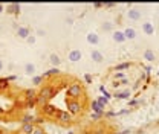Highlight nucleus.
Here are the masks:
<instances>
[{
	"instance_id": "obj_10",
	"label": "nucleus",
	"mask_w": 159,
	"mask_h": 134,
	"mask_svg": "<svg viewBox=\"0 0 159 134\" xmlns=\"http://www.w3.org/2000/svg\"><path fill=\"white\" fill-rule=\"evenodd\" d=\"M90 59L93 61V63H97V64H99V63H102L104 61V55L99 52V50H97V49H93L92 52H90Z\"/></svg>"
},
{
	"instance_id": "obj_47",
	"label": "nucleus",
	"mask_w": 159,
	"mask_h": 134,
	"mask_svg": "<svg viewBox=\"0 0 159 134\" xmlns=\"http://www.w3.org/2000/svg\"><path fill=\"white\" fill-rule=\"evenodd\" d=\"M66 134H75V133H74V131H67Z\"/></svg>"
},
{
	"instance_id": "obj_48",
	"label": "nucleus",
	"mask_w": 159,
	"mask_h": 134,
	"mask_svg": "<svg viewBox=\"0 0 159 134\" xmlns=\"http://www.w3.org/2000/svg\"><path fill=\"white\" fill-rule=\"evenodd\" d=\"M0 134H8V133H5V131H0Z\"/></svg>"
},
{
	"instance_id": "obj_9",
	"label": "nucleus",
	"mask_w": 159,
	"mask_h": 134,
	"mask_svg": "<svg viewBox=\"0 0 159 134\" xmlns=\"http://www.w3.org/2000/svg\"><path fill=\"white\" fill-rule=\"evenodd\" d=\"M29 35H31V31H29L28 26H19V29H17V37L19 38L26 40Z\"/></svg>"
},
{
	"instance_id": "obj_2",
	"label": "nucleus",
	"mask_w": 159,
	"mask_h": 134,
	"mask_svg": "<svg viewBox=\"0 0 159 134\" xmlns=\"http://www.w3.org/2000/svg\"><path fill=\"white\" fill-rule=\"evenodd\" d=\"M66 107H67V111L70 115H80L83 110V104L80 102V99H67Z\"/></svg>"
},
{
	"instance_id": "obj_37",
	"label": "nucleus",
	"mask_w": 159,
	"mask_h": 134,
	"mask_svg": "<svg viewBox=\"0 0 159 134\" xmlns=\"http://www.w3.org/2000/svg\"><path fill=\"white\" fill-rule=\"evenodd\" d=\"M102 6H106V8H113L115 3H102Z\"/></svg>"
},
{
	"instance_id": "obj_15",
	"label": "nucleus",
	"mask_w": 159,
	"mask_h": 134,
	"mask_svg": "<svg viewBox=\"0 0 159 134\" xmlns=\"http://www.w3.org/2000/svg\"><path fill=\"white\" fill-rule=\"evenodd\" d=\"M20 9H21L20 3H9V5L6 6V12H8V14H19Z\"/></svg>"
},
{
	"instance_id": "obj_6",
	"label": "nucleus",
	"mask_w": 159,
	"mask_h": 134,
	"mask_svg": "<svg viewBox=\"0 0 159 134\" xmlns=\"http://www.w3.org/2000/svg\"><path fill=\"white\" fill-rule=\"evenodd\" d=\"M41 113L44 116H48V117H54V116H57L58 110H57L52 104H46L44 107H41Z\"/></svg>"
},
{
	"instance_id": "obj_32",
	"label": "nucleus",
	"mask_w": 159,
	"mask_h": 134,
	"mask_svg": "<svg viewBox=\"0 0 159 134\" xmlns=\"http://www.w3.org/2000/svg\"><path fill=\"white\" fill-rule=\"evenodd\" d=\"M44 35H46V31H44V29H37V31H35V37H44Z\"/></svg>"
},
{
	"instance_id": "obj_5",
	"label": "nucleus",
	"mask_w": 159,
	"mask_h": 134,
	"mask_svg": "<svg viewBox=\"0 0 159 134\" xmlns=\"http://www.w3.org/2000/svg\"><path fill=\"white\" fill-rule=\"evenodd\" d=\"M125 15H127V19L133 20V21H138V20H141V17H142L141 9H138V8H129L127 12H125Z\"/></svg>"
},
{
	"instance_id": "obj_33",
	"label": "nucleus",
	"mask_w": 159,
	"mask_h": 134,
	"mask_svg": "<svg viewBox=\"0 0 159 134\" xmlns=\"http://www.w3.org/2000/svg\"><path fill=\"white\" fill-rule=\"evenodd\" d=\"M90 119H92V120H98V119H101V115H97V113H90Z\"/></svg>"
},
{
	"instance_id": "obj_17",
	"label": "nucleus",
	"mask_w": 159,
	"mask_h": 134,
	"mask_svg": "<svg viewBox=\"0 0 159 134\" xmlns=\"http://www.w3.org/2000/svg\"><path fill=\"white\" fill-rule=\"evenodd\" d=\"M124 35H125V40H135L136 38V31L133 28H125L124 31Z\"/></svg>"
},
{
	"instance_id": "obj_46",
	"label": "nucleus",
	"mask_w": 159,
	"mask_h": 134,
	"mask_svg": "<svg viewBox=\"0 0 159 134\" xmlns=\"http://www.w3.org/2000/svg\"><path fill=\"white\" fill-rule=\"evenodd\" d=\"M2 115H5V110H3V108L0 107V116H2Z\"/></svg>"
},
{
	"instance_id": "obj_40",
	"label": "nucleus",
	"mask_w": 159,
	"mask_h": 134,
	"mask_svg": "<svg viewBox=\"0 0 159 134\" xmlns=\"http://www.w3.org/2000/svg\"><path fill=\"white\" fill-rule=\"evenodd\" d=\"M3 67H5V64H3V59H2V58H0V72H2V70H3Z\"/></svg>"
},
{
	"instance_id": "obj_26",
	"label": "nucleus",
	"mask_w": 159,
	"mask_h": 134,
	"mask_svg": "<svg viewBox=\"0 0 159 134\" xmlns=\"http://www.w3.org/2000/svg\"><path fill=\"white\" fill-rule=\"evenodd\" d=\"M130 67V63H121V64H116L115 66V72H121V70H125Z\"/></svg>"
},
{
	"instance_id": "obj_45",
	"label": "nucleus",
	"mask_w": 159,
	"mask_h": 134,
	"mask_svg": "<svg viewBox=\"0 0 159 134\" xmlns=\"http://www.w3.org/2000/svg\"><path fill=\"white\" fill-rule=\"evenodd\" d=\"M3 9H5V6H3V5H2V3H0V14H2V12H3Z\"/></svg>"
},
{
	"instance_id": "obj_12",
	"label": "nucleus",
	"mask_w": 159,
	"mask_h": 134,
	"mask_svg": "<svg viewBox=\"0 0 159 134\" xmlns=\"http://www.w3.org/2000/svg\"><path fill=\"white\" fill-rule=\"evenodd\" d=\"M90 108H92V113H97V115H101V116L104 115V108L99 105L97 99H93V101L90 102Z\"/></svg>"
},
{
	"instance_id": "obj_20",
	"label": "nucleus",
	"mask_w": 159,
	"mask_h": 134,
	"mask_svg": "<svg viewBox=\"0 0 159 134\" xmlns=\"http://www.w3.org/2000/svg\"><path fill=\"white\" fill-rule=\"evenodd\" d=\"M130 90H118V92H115L113 93V96L115 97H118V99H129L130 97Z\"/></svg>"
},
{
	"instance_id": "obj_44",
	"label": "nucleus",
	"mask_w": 159,
	"mask_h": 134,
	"mask_svg": "<svg viewBox=\"0 0 159 134\" xmlns=\"http://www.w3.org/2000/svg\"><path fill=\"white\" fill-rule=\"evenodd\" d=\"M93 6H95V8H101V6H102V3H93Z\"/></svg>"
},
{
	"instance_id": "obj_31",
	"label": "nucleus",
	"mask_w": 159,
	"mask_h": 134,
	"mask_svg": "<svg viewBox=\"0 0 159 134\" xmlns=\"http://www.w3.org/2000/svg\"><path fill=\"white\" fill-rule=\"evenodd\" d=\"M37 105V102L35 101H26V104H25V107L26 108H32V107H35Z\"/></svg>"
},
{
	"instance_id": "obj_24",
	"label": "nucleus",
	"mask_w": 159,
	"mask_h": 134,
	"mask_svg": "<svg viewBox=\"0 0 159 134\" xmlns=\"http://www.w3.org/2000/svg\"><path fill=\"white\" fill-rule=\"evenodd\" d=\"M9 89V82L6 78H0V92H6Z\"/></svg>"
},
{
	"instance_id": "obj_19",
	"label": "nucleus",
	"mask_w": 159,
	"mask_h": 134,
	"mask_svg": "<svg viewBox=\"0 0 159 134\" xmlns=\"http://www.w3.org/2000/svg\"><path fill=\"white\" fill-rule=\"evenodd\" d=\"M35 130V125L34 123H23L21 125V133L23 134H32Z\"/></svg>"
},
{
	"instance_id": "obj_23",
	"label": "nucleus",
	"mask_w": 159,
	"mask_h": 134,
	"mask_svg": "<svg viewBox=\"0 0 159 134\" xmlns=\"http://www.w3.org/2000/svg\"><path fill=\"white\" fill-rule=\"evenodd\" d=\"M101 29H102L104 32H113V23H112V21H104V23L101 24Z\"/></svg>"
},
{
	"instance_id": "obj_29",
	"label": "nucleus",
	"mask_w": 159,
	"mask_h": 134,
	"mask_svg": "<svg viewBox=\"0 0 159 134\" xmlns=\"http://www.w3.org/2000/svg\"><path fill=\"white\" fill-rule=\"evenodd\" d=\"M125 73H124V72H118V73H116V72H115V81H122V79H125Z\"/></svg>"
},
{
	"instance_id": "obj_14",
	"label": "nucleus",
	"mask_w": 159,
	"mask_h": 134,
	"mask_svg": "<svg viewBox=\"0 0 159 134\" xmlns=\"http://www.w3.org/2000/svg\"><path fill=\"white\" fill-rule=\"evenodd\" d=\"M23 72H25V75H28V76H35V66H34L32 63H26L25 67H23Z\"/></svg>"
},
{
	"instance_id": "obj_30",
	"label": "nucleus",
	"mask_w": 159,
	"mask_h": 134,
	"mask_svg": "<svg viewBox=\"0 0 159 134\" xmlns=\"http://www.w3.org/2000/svg\"><path fill=\"white\" fill-rule=\"evenodd\" d=\"M35 40H37L35 35H29V37L26 38V43H28V44H35Z\"/></svg>"
},
{
	"instance_id": "obj_43",
	"label": "nucleus",
	"mask_w": 159,
	"mask_h": 134,
	"mask_svg": "<svg viewBox=\"0 0 159 134\" xmlns=\"http://www.w3.org/2000/svg\"><path fill=\"white\" fill-rule=\"evenodd\" d=\"M84 79H86L87 82H90V79H92V78H90V75H86V76H84Z\"/></svg>"
},
{
	"instance_id": "obj_36",
	"label": "nucleus",
	"mask_w": 159,
	"mask_h": 134,
	"mask_svg": "<svg viewBox=\"0 0 159 134\" xmlns=\"http://www.w3.org/2000/svg\"><path fill=\"white\" fill-rule=\"evenodd\" d=\"M119 85H121V84H119V81H113V84H112V87H113V89H118Z\"/></svg>"
},
{
	"instance_id": "obj_25",
	"label": "nucleus",
	"mask_w": 159,
	"mask_h": 134,
	"mask_svg": "<svg viewBox=\"0 0 159 134\" xmlns=\"http://www.w3.org/2000/svg\"><path fill=\"white\" fill-rule=\"evenodd\" d=\"M35 122V117L32 115H26L21 117V123H34Z\"/></svg>"
},
{
	"instance_id": "obj_34",
	"label": "nucleus",
	"mask_w": 159,
	"mask_h": 134,
	"mask_svg": "<svg viewBox=\"0 0 159 134\" xmlns=\"http://www.w3.org/2000/svg\"><path fill=\"white\" fill-rule=\"evenodd\" d=\"M32 134H46V133H44L43 128H37V127H35V130H34V133Z\"/></svg>"
},
{
	"instance_id": "obj_4",
	"label": "nucleus",
	"mask_w": 159,
	"mask_h": 134,
	"mask_svg": "<svg viewBox=\"0 0 159 134\" xmlns=\"http://www.w3.org/2000/svg\"><path fill=\"white\" fill-rule=\"evenodd\" d=\"M57 120L61 123H70L72 122V115L67 111V110H61L57 113Z\"/></svg>"
},
{
	"instance_id": "obj_18",
	"label": "nucleus",
	"mask_w": 159,
	"mask_h": 134,
	"mask_svg": "<svg viewBox=\"0 0 159 134\" xmlns=\"http://www.w3.org/2000/svg\"><path fill=\"white\" fill-rule=\"evenodd\" d=\"M49 63L52 64V67H58L60 64H61V58L57 54H51L49 55Z\"/></svg>"
},
{
	"instance_id": "obj_38",
	"label": "nucleus",
	"mask_w": 159,
	"mask_h": 134,
	"mask_svg": "<svg viewBox=\"0 0 159 134\" xmlns=\"http://www.w3.org/2000/svg\"><path fill=\"white\" fill-rule=\"evenodd\" d=\"M66 23H67V24H72V23H74V19H72V17H66Z\"/></svg>"
},
{
	"instance_id": "obj_7",
	"label": "nucleus",
	"mask_w": 159,
	"mask_h": 134,
	"mask_svg": "<svg viewBox=\"0 0 159 134\" xmlns=\"http://www.w3.org/2000/svg\"><path fill=\"white\" fill-rule=\"evenodd\" d=\"M81 58H83V54H81V50H78V49H72V50L67 54V59H69L70 63H78Z\"/></svg>"
},
{
	"instance_id": "obj_28",
	"label": "nucleus",
	"mask_w": 159,
	"mask_h": 134,
	"mask_svg": "<svg viewBox=\"0 0 159 134\" xmlns=\"http://www.w3.org/2000/svg\"><path fill=\"white\" fill-rule=\"evenodd\" d=\"M43 82V76L41 75H35V76H32V84L34 85H40Z\"/></svg>"
},
{
	"instance_id": "obj_42",
	"label": "nucleus",
	"mask_w": 159,
	"mask_h": 134,
	"mask_svg": "<svg viewBox=\"0 0 159 134\" xmlns=\"http://www.w3.org/2000/svg\"><path fill=\"white\" fill-rule=\"evenodd\" d=\"M136 104H138V101H130V102H129V105H132V107L136 105Z\"/></svg>"
},
{
	"instance_id": "obj_22",
	"label": "nucleus",
	"mask_w": 159,
	"mask_h": 134,
	"mask_svg": "<svg viewBox=\"0 0 159 134\" xmlns=\"http://www.w3.org/2000/svg\"><path fill=\"white\" fill-rule=\"evenodd\" d=\"M57 75H60V69L58 67H52V69H49L48 72H44L41 76H43V79L44 78H51V76H57Z\"/></svg>"
},
{
	"instance_id": "obj_39",
	"label": "nucleus",
	"mask_w": 159,
	"mask_h": 134,
	"mask_svg": "<svg viewBox=\"0 0 159 134\" xmlns=\"http://www.w3.org/2000/svg\"><path fill=\"white\" fill-rule=\"evenodd\" d=\"M119 84H121V85H125V84H129V79L125 78V79H122V81H119Z\"/></svg>"
},
{
	"instance_id": "obj_27",
	"label": "nucleus",
	"mask_w": 159,
	"mask_h": 134,
	"mask_svg": "<svg viewBox=\"0 0 159 134\" xmlns=\"http://www.w3.org/2000/svg\"><path fill=\"white\" fill-rule=\"evenodd\" d=\"M97 101H98V104L102 107V108H106V107H107V104H109V99H107L106 96H99Z\"/></svg>"
},
{
	"instance_id": "obj_35",
	"label": "nucleus",
	"mask_w": 159,
	"mask_h": 134,
	"mask_svg": "<svg viewBox=\"0 0 159 134\" xmlns=\"http://www.w3.org/2000/svg\"><path fill=\"white\" fill-rule=\"evenodd\" d=\"M6 79H8V82H11V81H16L17 76H16V75H11V76H6Z\"/></svg>"
},
{
	"instance_id": "obj_1",
	"label": "nucleus",
	"mask_w": 159,
	"mask_h": 134,
	"mask_svg": "<svg viewBox=\"0 0 159 134\" xmlns=\"http://www.w3.org/2000/svg\"><path fill=\"white\" fill-rule=\"evenodd\" d=\"M66 95L69 96V99H78L83 95V85L80 82H72L67 90H66Z\"/></svg>"
},
{
	"instance_id": "obj_11",
	"label": "nucleus",
	"mask_w": 159,
	"mask_h": 134,
	"mask_svg": "<svg viewBox=\"0 0 159 134\" xmlns=\"http://www.w3.org/2000/svg\"><path fill=\"white\" fill-rule=\"evenodd\" d=\"M112 38L115 43H119V44H122L124 41H127L125 40V35H124V32L122 31H115V32H112Z\"/></svg>"
},
{
	"instance_id": "obj_16",
	"label": "nucleus",
	"mask_w": 159,
	"mask_h": 134,
	"mask_svg": "<svg viewBox=\"0 0 159 134\" xmlns=\"http://www.w3.org/2000/svg\"><path fill=\"white\" fill-rule=\"evenodd\" d=\"M142 58H144L145 61H148V63H153V61L156 59V54H155V52H153L152 49H147V50L144 52Z\"/></svg>"
},
{
	"instance_id": "obj_13",
	"label": "nucleus",
	"mask_w": 159,
	"mask_h": 134,
	"mask_svg": "<svg viewBox=\"0 0 159 134\" xmlns=\"http://www.w3.org/2000/svg\"><path fill=\"white\" fill-rule=\"evenodd\" d=\"M142 31H144L145 35H153V32H155V26H153V23H152V21H145V23H142Z\"/></svg>"
},
{
	"instance_id": "obj_21",
	"label": "nucleus",
	"mask_w": 159,
	"mask_h": 134,
	"mask_svg": "<svg viewBox=\"0 0 159 134\" xmlns=\"http://www.w3.org/2000/svg\"><path fill=\"white\" fill-rule=\"evenodd\" d=\"M37 92L34 90V89H28L26 92H25V97H26V101H35L37 99Z\"/></svg>"
},
{
	"instance_id": "obj_3",
	"label": "nucleus",
	"mask_w": 159,
	"mask_h": 134,
	"mask_svg": "<svg viewBox=\"0 0 159 134\" xmlns=\"http://www.w3.org/2000/svg\"><path fill=\"white\" fill-rule=\"evenodd\" d=\"M55 93H57V89H55L54 85H43V87L40 89L39 96L44 97L46 101H51V99L55 96Z\"/></svg>"
},
{
	"instance_id": "obj_8",
	"label": "nucleus",
	"mask_w": 159,
	"mask_h": 134,
	"mask_svg": "<svg viewBox=\"0 0 159 134\" xmlns=\"http://www.w3.org/2000/svg\"><path fill=\"white\" fill-rule=\"evenodd\" d=\"M86 40H87V43L92 44V46H98L99 44V35L97 32H89V34L86 35Z\"/></svg>"
},
{
	"instance_id": "obj_41",
	"label": "nucleus",
	"mask_w": 159,
	"mask_h": 134,
	"mask_svg": "<svg viewBox=\"0 0 159 134\" xmlns=\"http://www.w3.org/2000/svg\"><path fill=\"white\" fill-rule=\"evenodd\" d=\"M92 134H104V131H102V130H95Z\"/></svg>"
}]
</instances>
